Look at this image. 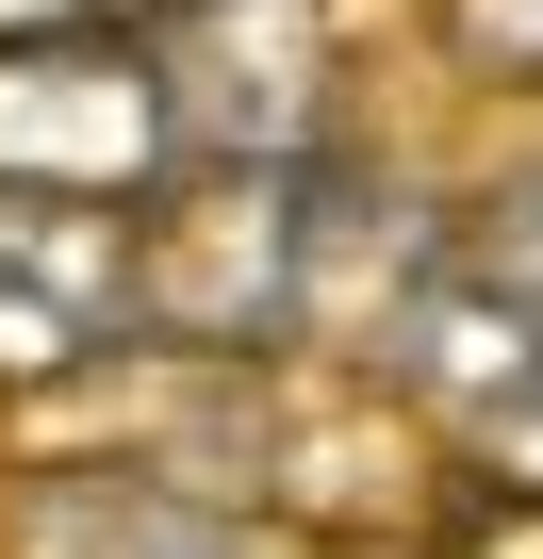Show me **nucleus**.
Here are the masks:
<instances>
[{
  "label": "nucleus",
  "mask_w": 543,
  "mask_h": 559,
  "mask_svg": "<svg viewBox=\"0 0 543 559\" xmlns=\"http://www.w3.org/2000/svg\"><path fill=\"white\" fill-rule=\"evenodd\" d=\"M0 559H330V543L263 526L198 477H149V461H34L0 493Z\"/></svg>",
  "instance_id": "obj_4"
},
{
  "label": "nucleus",
  "mask_w": 543,
  "mask_h": 559,
  "mask_svg": "<svg viewBox=\"0 0 543 559\" xmlns=\"http://www.w3.org/2000/svg\"><path fill=\"white\" fill-rule=\"evenodd\" d=\"M428 559H543V477H445Z\"/></svg>",
  "instance_id": "obj_8"
},
{
  "label": "nucleus",
  "mask_w": 543,
  "mask_h": 559,
  "mask_svg": "<svg viewBox=\"0 0 543 559\" xmlns=\"http://www.w3.org/2000/svg\"><path fill=\"white\" fill-rule=\"evenodd\" d=\"M116 346V198L0 181V395H50Z\"/></svg>",
  "instance_id": "obj_5"
},
{
  "label": "nucleus",
  "mask_w": 543,
  "mask_h": 559,
  "mask_svg": "<svg viewBox=\"0 0 543 559\" xmlns=\"http://www.w3.org/2000/svg\"><path fill=\"white\" fill-rule=\"evenodd\" d=\"M445 230H461V198H428V181L346 116V132L297 165V297H281V346H314V362H379L396 313L428 297Z\"/></svg>",
  "instance_id": "obj_2"
},
{
  "label": "nucleus",
  "mask_w": 543,
  "mask_h": 559,
  "mask_svg": "<svg viewBox=\"0 0 543 559\" xmlns=\"http://www.w3.org/2000/svg\"><path fill=\"white\" fill-rule=\"evenodd\" d=\"M149 99H165V165H314L346 132V67L314 0H181L149 17Z\"/></svg>",
  "instance_id": "obj_1"
},
{
  "label": "nucleus",
  "mask_w": 543,
  "mask_h": 559,
  "mask_svg": "<svg viewBox=\"0 0 543 559\" xmlns=\"http://www.w3.org/2000/svg\"><path fill=\"white\" fill-rule=\"evenodd\" d=\"M445 17V67L494 83V99H543V0H428Z\"/></svg>",
  "instance_id": "obj_7"
},
{
  "label": "nucleus",
  "mask_w": 543,
  "mask_h": 559,
  "mask_svg": "<svg viewBox=\"0 0 543 559\" xmlns=\"http://www.w3.org/2000/svg\"><path fill=\"white\" fill-rule=\"evenodd\" d=\"M461 263H477V280H510V297L543 313V132H527V148L461 198Z\"/></svg>",
  "instance_id": "obj_6"
},
{
  "label": "nucleus",
  "mask_w": 543,
  "mask_h": 559,
  "mask_svg": "<svg viewBox=\"0 0 543 559\" xmlns=\"http://www.w3.org/2000/svg\"><path fill=\"white\" fill-rule=\"evenodd\" d=\"M0 181L34 198H149L165 181V99L149 34H0Z\"/></svg>",
  "instance_id": "obj_3"
},
{
  "label": "nucleus",
  "mask_w": 543,
  "mask_h": 559,
  "mask_svg": "<svg viewBox=\"0 0 543 559\" xmlns=\"http://www.w3.org/2000/svg\"><path fill=\"white\" fill-rule=\"evenodd\" d=\"M181 0H0V34H149Z\"/></svg>",
  "instance_id": "obj_9"
}]
</instances>
